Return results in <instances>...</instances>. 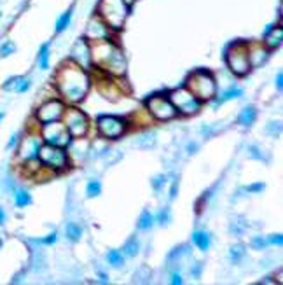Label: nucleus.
<instances>
[{"mask_svg":"<svg viewBox=\"0 0 283 285\" xmlns=\"http://www.w3.org/2000/svg\"><path fill=\"white\" fill-rule=\"evenodd\" d=\"M54 81H56V88H58L60 95L68 103L82 102L91 88V77H89L88 70H84L72 60H67L58 68Z\"/></svg>","mask_w":283,"mask_h":285,"instance_id":"nucleus-1","label":"nucleus"},{"mask_svg":"<svg viewBox=\"0 0 283 285\" xmlns=\"http://www.w3.org/2000/svg\"><path fill=\"white\" fill-rule=\"evenodd\" d=\"M91 44V58L96 68L108 76L122 77L126 74V58L114 41H96Z\"/></svg>","mask_w":283,"mask_h":285,"instance_id":"nucleus-2","label":"nucleus"},{"mask_svg":"<svg viewBox=\"0 0 283 285\" xmlns=\"http://www.w3.org/2000/svg\"><path fill=\"white\" fill-rule=\"evenodd\" d=\"M189 91L194 95L198 100L203 103V102H210L217 97V79L212 72L206 70V68H198L187 77L185 84H183Z\"/></svg>","mask_w":283,"mask_h":285,"instance_id":"nucleus-3","label":"nucleus"},{"mask_svg":"<svg viewBox=\"0 0 283 285\" xmlns=\"http://www.w3.org/2000/svg\"><path fill=\"white\" fill-rule=\"evenodd\" d=\"M131 7L122 2V0H100V4L96 7V14L107 23L114 32L122 30L126 20L129 16Z\"/></svg>","mask_w":283,"mask_h":285,"instance_id":"nucleus-4","label":"nucleus"},{"mask_svg":"<svg viewBox=\"0 0 283 285\" xmlns=\"http://www.w3.org/2000/svg\"><path fill=\"white\" fill-rule=\"evenodd\" d=\"M225 65L236 77H245L250 72L248 42L236 41L225 49Z\"/></svg>","mask_w":283,"mask_h":285,"instance_id":"nucleus-5","label":"nucleus"},{"mask_svg":"<svg viewBox=\"0 0 283 285\" xmlns=\"http://www.w3.org/2000/svg\"><path fill=\"white\" fill-rule=\"evenodd\" d=\"M39 161L42 168H47L51 172H65L70 166L68 161V151L63 147H54L49 143H42L40 152H39Z\"/></svg>","mask_w":283,"mask_h":285,"instance_id":"nucleus-6","label":"nucleus"},{"mask_svg":"<svg viewBox=\"0 0 283 285\" xmlns=\"http://www.w3.org/2000/svg\"><path fill=\"white\" fill-rule=\"evenodd\" d=\"M168 98L175 107L177 114H182V116H196L201 110V105H203L185 86H180V88L170 91Z\"/></svg>","mask_w":283,"mask_h":285,"instance_id":"nucleus-7","label":"nucleus"},{"mask_svg":"<svg viewBox=\"0 0 283 285\" xmlns=\"http://www.w3.org/2000/svg\"><path fill=\"white\" fill-rule=\"evenodd\" d=\"M40 139L44 143H49L54 147H63V149H68L72 143V135L68 133L67 126L63 124V121H54L47 122V124L40 126Z\"/></svg>","mask_w":283,"mask_h":285,"instance_id":"nucleus-8","label":"nucleus"},{"mask_svg":"<svg viewBox=\"0 0 283 285\" xmlns=\"http://www.w3.org/2000/svg\"><path fill=\"white\" fill-rule=\"evenodd\" d=\"M63 124L67 126L72 139H84L89 131V119L88 116L79 110L77 107H67L63 112Z\"/></svg>","mask_w":283,"mask_h":285,"instance_id":"nucleus-9","label":"nucleus"},{"mask_svg":"<svg viewBox=\"0 0 283 285\" xmlns=\"http://www.w3.org/2000/svg\"><path fill=\"white\" fill-rule=\"evenodd\" d=\"M96 128H98V133H100L101 139L117 140L121 139L128 130V121L122 118H117V116L105 114V116H100L96 119Z\"/></svg>","mask_w":283,"mask_h":285,"instance_id":"nucleus-10","label":"nucleus"},{"mask_svg":"<svg viewBox=\"0 0 283 285\" xmlns=\"http://www.w3.org/2000/svg\"><path fill=\"white\" fill-rule=\"evenodd\" d=\"M143 103L147 107V112L152 118L158 119V121H171V119H175L179 116L173 103L170 102V98L162 97V95H152Z\"/></svg>","mask_w":283,"mask_h":285,"instance_id":"nucleus-11","label":"nucleus"},{"mask_svg":"<svg viewBox=\"0 0 283 285\" xmlns=\"http://www.w3.org/2000/svg\"><path fill=\"white\" fill-rule=\"evenodd\" d=\"M67 109V103L60 98H53V100L46 102L44 105H40L35 112V121L39 124H47V122H54V121H61L63 112Z\"/></svg>","mask_w":283,"mask_h":285,"instance_id":"nucleus-12","label":"nucleus"},{"mask_svg":"<svg viewBox=\"0 0 283 285\" xmlns=\"http://www.w3.org/2000/svg\"><path fill=\"white\" fill-rule=\"evenodd\" d=\"M42 143L44 142H42L40 135L37 133H30L26 137H23V139H20V143H18V158L23 163L39 160V152H40Z\"/></svg>","mask_w":283,"mask_h":285,"instance_id":"nucleus-13","label":"nucleus"},{"mask_svg":"<svg viewBox=\"0 0 283 285\" xmlns=\"http://www.w3.org/2000/svg\"><path fill=\"white\" fill-rule=\"evenodd\" d=\"M74 63H77L79 67H82L84 70H89L93 67V58H91V44L86 37H81L75 41V44L72 46L70 58Z\"/></svg>","mask_w":283,"mask_h":285,"instance_id":"nucleus-14","label":"nucleus"},{"mask_svg":"<svg viewBox=\"0 0 283 285\" xmlns=\"http://www.w3.org/2000/svg\"><path fill=\"white\" fill-rule=\"evenodd\" d=\"M84 37L88 39L89 42L96 41H114V30L101 20L98 14H95L91 21H89L88 28H86V35Z\"/></svg>","mask_w":283,"mask_h":285,"instance_id":"nucleus-15","label":"nucleus"},{"mask_svg":"<svg viewBox=\"0 0 283 285\" xmlns=\"http://www.w3.org/2000/svg\"><path fill=\"white\" fill-rule=\"evenodd\" d=\"M283 42V28L282 25H271L269 28L266 30V35H264V47H266L267 51H275L278 49L280 46H282Z\"/></svg>","mask_w":283,"mask_h":285,"instance_id":"nucleus-16","label":"nucleus"},{"mask_svg":"<svg viewBox=\"0 0 283 285\" xmlns=\"http://www.w3.org/2000/svg\"><path fill=\"white\" fill-rule=\"evenodd\" d=\"M248 58H250V67H259L263 65L267 58H269V51L264 47L263 42H255V44H250L248 42Z\"/></svg>","mask_w":283,"mask_h":285,"instance_id":"nucleus-17","label":"nucleus"},{"mask_svg":"<svg viewBox=\"0 0 283 285\" xmlns=\"http://www.w3.org/2000/svg\"><path fill=\"white\" fill-rule=\"evenodd\" d=\"M30 86H32V81H30L28 77L16 76V77H11V79L5 81L4 86H2V89H4V91H13V93L21 95V93L28 91Z\"/></svg>","mask_w":283,"mask_h":285,"instance_id":"nucleus-18","label":"nucleus"},{"mask_svg":"<svg viewBox=\"0 0 283 285\" xmlns=\"http://www.w3.org/2000/svg\"><path fill=\"white\" fill-rule=\"evenodd\" d=\"M192 244L200 248L201 252L210 250V247H212V235L204 229L194 231V233H192Z\"/></svg>","mask_w":283,"mask_h":285,"instance_id":"nucleus-19","label":"nucleus"},{"mask_svg":"<svg viewBox=\"0 0 283 285\" xmlns=\"http://www.w3.org/2000/svg\"><path fill=\"white\" fill-rule=\"evenodd\" d=\"M255 119H257V109H255L254 105H248V107H245V109L240 112V116H238V124L250 128V126L255 122Z\"/></svg>","mask_w":283,"mask_h":285,"instance_id":"nucleus-20","label":"nucleus"},{"mask_svg":"<svg viewBox=\"0 0 283 285\" xmlns=\"http://www.w3.org/2000/svg\"><path fill=\"white\" fill-rule=\"evenodd\" d=\"M32 203H34L32 194H30L26 189H16V191H14V205H16L18 208H26V206H30Z\"/></svg>","mask_w":283,"mask_h":285,"instance_id":"nucleus-21","label":"nucleus"},{"mask_svg":"<svg viewBox=\"0 0 283 285\" xmlns=\"http://www.w3.org/2000/svg\"><path fill=\"white\" fill-rule=\"evenodd\" d=\"M49 58H51V46L49 44H42L40 49H39V56H37L40 70H47V68H49Z\"/></svg>","mask_w":283,"mask_h":285,"instance_id":"nucleus-22","label":"nucleus"},{"mask_svg":"<svg viewBox=\"0 0 283 285\" xmlns=\"http://www.w3.org/2000/svg\"><path fill=\"white\" fill-rule=\"evenodd\" d=\"M154 215L150 214L149 210H143L142 212V215H140V219H138V224H137V227L140 231H149L150 227L154 226Z\"/></svg>","mask_w":283,"mask_h":285,"instance_id":"nucleus-23","label":"nucleus"},{"mask_svg":"<svg viewBox=\"0 0 283 285\" xmlns=\"http://www.w3.org/2000/svg\"><path fill=\"white\" fill-rule=\"evenodd\" d=\"M107 261H108V265L114 266V268H121V266L124 265V254H122L121 250L112 248V250L107 252Z\"/></svg>","mask_w":283,"mask_h":285,"instance_id":"nucleus-24","label":"nucleus"},{"mask_svg":"<svg viewBox=\"0 0 283 285\" xmlns=\"http://www.w3.org/2000/svg\"><path fill=\"white\" fill-rule=\"evenodd\" d=\"M65 233H67V238L70 242H79L82 238V227L75 223H68L67 227H65Z\"/></svg>","mask_w":283,"mask_h":285,"instance_id":"nucleus-25","label":"nucleus"},{"mask_svg":"<svg viewBox=\"0 0 283 285\" xmlns=\"http://www.w3.org/2000/svg\"><path fill=\"white\" fill-rule=\"evenodd\" d=\"M240 97H243V89L242 88H229V89H225L221 97H219L217 105L224 103V102H229V100H233V98H240Z\"/></svg>","mask_w":283,"mask_h":285,"instance_id":"nucleus-26","label":"nucleus"},{"mask_svg":"<svg viewBox=\"0 0 283 285\" xmlns=\"http://www.w3.org/2000/svg\"><path fill=\"white\" fill-rule=\"evenodd\" d=\"M138 250H140V244H138V240L135 238H129L128 242H126V245L122 247V254H124L126 257H135L138 254Z\"/></svg>","mask_w":283,"mask_h":285,"instance_id":"nucleus-27","label":"nucleus"},{"mask_svg":"<svg viewBox=\"0 0 283 285\" xmlns=\"http://www.w3.org/2000/svg\"><path fill=\"white\" fill-rule=\"evenodd\" d=\"M70 20H72V7L68 9V11H65V13L61 14V16L56 20V34H61L63 30H67L68 25H70Z\"/></svg>","mask_w":283,"mask_h":285,"instance_id":"nucleus-28","label":"nucleus"},{"mask_svg":"<svg viewBox=\"0 0 283 285\" xmlns=\"http://www.w3.org/2000/svg\"><path fill=\"white\" fill-rule=\"evenodd\" d=\"M229 257H231V261H233L234 265L242 263V259L245 257V245H243V244L233 245V247H231V250H229Z\"/></svg>","mask_w":283,"mask_h":285,"instance_id":"nucleus-29","label":"nucleus"},{"mask_svg":"<svg viewBox=\"0 0 283 285\" xmlns=\"http://www.w3.org/2000/svg\"><path fill=\"white\" fill-rule=\"evenodd\" d=\"M101 194V182L96 181V179H93V181L88 182V185H86V196L88 198H96Z\"/></svg>","mask_w":283,"mask_h":285,"instance_id":"nucleus-30","label":"nucleus"},{"mask_svg":"<svg viewBox=\"0 0 283 285\" xmlns=\"http://www.w3.org/2000/svg\"><path fill=\"white\" fill-rule=\"evenodd\" d=\"M14 53H16V44L13 41H5L0 46V58H7V56L14 55Z\"/></svg>","mask_w":283,"mask_h":285,"instance_id":"nucleus-31","label":"nucleus"},{"mask_svg":"<svg viewBox=\"0 0 283 285\" xmlns=\"http://www.w3.org/2000/svg\"><path fill=\"white\" fill-rule=\"evenodd\" d=\"M154 221L161 226H168V223L171 221V212L170 208H162L161 212L158 214V217H154Z\"/></svg>","mask_w":283,"mask_h":285,"instance_id":"nucleus-32","label":"nucleus"},{"mask_svg":"<svg viewBox=\"0 0 283 285\" xmlns=\"http://www.w3.org/2000/svg\"><path fill=\"white\" fill-rule=\"evenodd\" d=\"M150 184H152V189H154L156 193H159V191L166 185V175H156Z\"/></svg>","mask_w":283,"mask_h":285,"instance_id":"nucleus-33","label":"nucleus"},{"mask_svg":"<svg viewBox=\"0 0 283 285\" xmlns=\"http://www.w3.org/2000/svg\"><path fill=\"white\" fill-rule=\"evenodd\" d=\"M240 221H242V223H231V233H233V235H243V233H245V229H246V223H245V219H240Z\"/></svg>","mask_w":283,"mask_h":285,"instance_id":"nucleus-34","label":"nucleus"},{"mask_svg":"<svg viewBox=\"0 0 283 285\" xmlns=\"http://www.w3.org/2000/svg\"><path fill=\"white\" fill-rule=\"evenodd\" d=\"M252 247L255 248V250H263V248L267 247V242L264 236H254L252 238Z\"/></svg>","mask_w":283,"mask_h":285,"instance_id":"nucleus-35","label":"nucleus"},{"mask_svg":"<svg viewBox=\"0 0 283 285\" xmlns=\"http://www.w3.org/2000/svg\"><path fill=\"white\" fill-rule=\"evenodd\" d=\"M56 240H58V235L56 233H51V235H47L46 238H39V240H35V244H40V245H54L56 244Z\"/></svg>","mask_w":283,"mask_h":285,"instance_id":"nucleus-36","label":"nucleus"},{"mask_svg":"<svg viewBox=\"0 0 283 285\" xmlns=\"http://www.w3.org/2000/svg\"><path fill=\"white\" fill-rule=\"evenodd\" d=\"M250 156H252V158H254V160H263V161H267V158H264L263 156V151H261V149H259L257 145H250Z\"/></svg>","mask_w":283,"mask_h":285,"instance_id":"nucleus-37","label":"nucleus"},{"mask_svg":"<svg viewBox=\"0 0 283 285\" xmlns=\"http://www.w3.org/2000/svg\"><path fill=\"white\" fill-rule=\"evenodd\" d=\"M267 133L269 135H273V137H278L280 133H282V124H280V122H269V124H267Z\"/></svg>","mask_w":283,"mask_h":285,"instance_id":"nucleus-38","label":"nucleus"},{"mask_svg":"<svg viewBox=\"0 0 283 285\" xmlns=\"http://www.w3.org/2000/svg\"><path fill=\"white\" fill-rule=\"evenodd\" d=\"M267 245H276V247H282L283 245V236L282 235H271L269 238H266Z\"/></svg>","mask_w":283,"mask_h":285,"instance_id":"nucleus-39","label":"nucleus"},{"mask_svg":"<svg viewBox=\"0 0 283 285\" xmlns=\"http://www.w3.org/2000/svg\"><path fill=\"white\" fill-rule=\"evenodd\" d=\"M264 189H266V185L261 184V182H257V184H252V185H248V187H245V191L246 193L257 194V193H261V191H264Z\"/></svg>","mask_w":283,"mask_h":285,"instance_id":"nucleus-40","label":"nucleus"},{"mask_svg":"<svg viewBox=\"0 0 283 285\" xmlns=\"http://www.w3.org/2000/svg\"><path fill=\"white\" fill-rule=\"evenodd\" d=\"M20 137L21 135L20 133H14L13 137H11V140H9V143H7V149H14V147L20 143Z\"/></svg>","mask_w":283,"mask_h":285,"instance_id":"nucleus-41","label":"nucleus"},{"mask_svg":"<svg viewBox=\"0 0 283 285\" xmlns=\"http://www.w3.org/2000/svg\"><path fill=\"white\" fill-rule=\"evenodd\" d=\"M171 284H173V285H182V275H180V273H177V271H173V273H171Z\"/></svg>","mask_w":283,"mask_h":285,"instance_id":"nucleus-42","label":"nucleus"},{"mask_svg":"<svg viewBox=\"0 0 283 285\" xmlns=\"http://www.w3.org/2000/svg\"><path fill=\"white\" fill-rule=\"evenodd\" d=\"M177 191H179V182H173V185H171V191H170V200H175L177 196Z\"/></svg>","mask_w":283,"mask_h":285,"instance_id":"nucleus-43","label":"nucleus"},{"mask_svg":"<svg viewBox=\"0 0 283 285\" xmlns=\"http://www.w3.org/2000/svg\"><path fill=\"white\" fill-rule=\"evenodd\" d=\"M276 88H278V91H282L283 89V74L282 72H278V76H276Z\"/></svg>","mask_w":283,"mask_h":285,"instance_id":"nucleus-44","label":"nucleus"},{"mask_svg":"<svg viewBox=\"0 0 283 285\" xmlns=\"http://www.w3.org/2000/svg\"><path fill=\"white\" fill-rule=\"evenodd\" d=\"M200 271H201V263H196V268L191 269V275L194 278H200Z\"/></svg>","mask_w":283,"mask_h":285,"instance_id":"nucleus-45","label":"nucleus"},{"mask_svg":"<svg viewBox=\"0 0 283 285\" xmlns=\"http://www.w3.org/2000/svg\"><path fill=\"white\" fill-rule=\"evenodd\" d=\"M198 149H200V145H198V143L196 142H191L187 145V151H189V154H194L196 151H198Z\"/></svg>","mask_w":283,"mask_h":285,"instance_id":"nucleus-46","label":"nucleus"},{"mask_svg":"<svg viewBox=\"0 0 283 285\" xmlns=\"http://www.w3.org/2000/svg\"><path fill=\"white\" fill-rule=\"evenodd\" d=\"M5 221H7V214H5V210L0 206V226H4Z\"/></svg>","mask_w":283,"mask_h":285,"instance_id":"nucleus-47","label":"nucleus"},{"mask_svg":"<svg viewBox=\"0 0 283 285\" xmlns=\"http://www.w3.org/2000/svg\"><path fill=\"white\" fill-rule=\"evenodd\" d=\"M100 282H101V284H108V275H105V273H100Z\"/></svg>","mask_w":283,"mask_h":285,"instance_id":"nucleus-48","label":"nucleus"},{"mask_svg":"<svg viewBox=\"0 0 283 285\" xmlns=\"http://www.w3.org/2000/svg\"><path fill=\"white\" fill-rule=\"evenodd\" d=\"M122 2H124V4L128 5V7H131V5H133V2H135V0H122Z\"/></svg>","mask_w":283,"mask_h":285,"instance_id":"nucleus-49","label":"nucleus"},{"mask_svg":"<svg viewBox=\"0 0 283 285\" xmlns=\"http://www.w3.org/2000/svg\"><path fill=\"white\" fill-rule=\"evenodd\" d=\"M4 118H5V114H4V112H0V122L4 121Z\"/></svg>","mask_w":283,"mask_h":285,"instance_id":"nucleus-50","label":"nucleus"}]
</instances>
